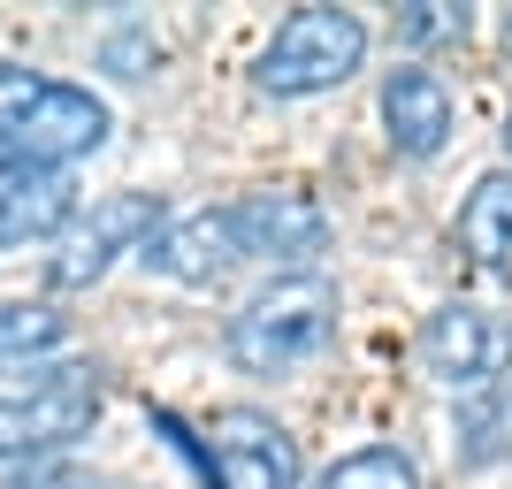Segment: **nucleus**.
<instances>
[{"instance_id":"nucleus-1","label":"nucleus","mask_w":512,"mask_h":489,"mask_svg":"<svg viewBox=\"0 0 512 489\" xmlns=\"http://www.w3.org/2000/svg\"><path fill=\"white\" fill-rule=\"evenodd\" d=\"M107 130L115 115L100 92L0 62V176H69L85 153L107 146Z\"/></svg>"},{"instance_id":"nucleus-2","label":"nucleus","mask_w":512,"mask_h":489,"mask_svg":"<svg viewBox=\"0 0 512 489\" xmlns=\"http://www.w3.org/2000/svg\"><path fill=\"white\" fill-rule=\"evenodd\" d=\"M337 337V283L329 276H276L268 291H253L245 306L230 314V352L237 375H253V383H283V375H299L306 360H321V344Z\"/></svg>"},{"instance_id":"nucleus-3","label":"nucleus","mask_w":512,"mask_h":489,"mask_svg":"<svg viewBox=\"0 0 512 489\" xmlns=\"http://www.w3.org/2000/svg\"><path fill=\"white\" fill-rule=\"evenodd\" d=\"M367 62V23L352 8H291L276 23V39L260 46L253 85L268 100H314V92L344 85Z\"/></svg>"},{"instance_id":"nucleus-4","label":"nucleus","mask_w":512,"mask_h":489,"mask_svg":"<svg viewBox=\"0 0 512 489\" xmlns=\"http://www.w3.org/2000/svg\"><path fill=\"white\" fill-rule=\"evenodd\" d=\"M92 421H100L92 367H39L23 398H0V467H39L46 451L85 444Z\"/></svg>"},{"instance_id":"nucleus-5","label":"nucleus","mask_w":512,"mask_h":489,"mask_svg":"<svg viewBox=\"0 0 512 489\" xmlns=\"http://www.w3.org/2000/svg\"><path fill=\"white\" fill-rule=\"evenodd\" d=\"M169 222V207L153 192H107L92 214H77L62 230V253L46 260V276H54V291H85V283H100L107 268L123 253H146V237Z\"/></svg>"},{"instance_id":"nucleus-6","label":"nucleus","mask_w":512,"mask_h":489,"mask_svg":"<svg viewBox=\"0 0 512 489\" xmlns=\"http://www.w3.org/2000/svg\"><path fill=\"white\" fill-rule=\"evenodd\" d=\"M299 436L260 413V405H222L207 421V482L214 489H299Z\"/></svg>"},{"instance_id":"nucleus-7","label":"nucleus","mask_w":512,"mask_h":489,"mask_svg":"<svg viewBox=\"0 0 512 489\" xmlns=\"http://www.w3.org/2000/svg\"><path fill=\"white\" fill-rule=\"evenodd\" d=\"M421 367L444 390H490L512 367V321L474 298H451L421 321Z\"/></svg>"},{"instance_id":"nucleus-8","label":"nucleus","mask_w":512,"mask_h":489,"mask_svg":"<svg viewBox=\"0 0 512 489\" xmlns=\"http://www.w3.org/2000/svg\"><path fill=\"white\" fill-rule=\"evenodd\" d=\"M230 230H237V260H283L299 268L329 245V214L299 192V184H260V192L230 199Z\"/></svg>"},{"instance_id":"nucleus-9","label":"nucleus","mask_w":512,"mask_h":489,"mask_svg":"<svg viewBox=\"0 0 512 489\" xmlns=\"http://www.w3.org/2000/svg\"><path fill=\"white\" fill-rule=\"evenodd\" d=\"M383 130H390V153H406V161L444 153L451 146V85L421 62L390 69L383 77Z\"/></svg>"},{"instance_id":"nucleus-10","label":"nucleus","mask_w":512,"mask_h":489,"mask_svg":"<svg viewBox=\"0 0 512 489\" xmlns=\"http://www.w3.org/2000/svg\"><path fill=\"white\" fill-rule=\"evenodd\" d=\"M153 276H176V283H214L237 268V230L222 207H199V214H176L161 230L146 237V253H138Z\"/></svg>"},{"instance_id":"nucleus-11","label":"nucleus","mask_w":512,"mask_h":489,"mask_svg":"<svg viewBox=\"0 0 512 489\" xmlns=\"http://www.w3.org/2000/svg\"><path fill=\"white\" fill-rule=\"evenodd\" d=\"M77 222V184L69 176H0V253L31 237H62Z\"/></svg>"},{"instance_id":"nucleus-12","label":"nucleus","mask_w":512,"mask_h":489,"mask_svg":"<svg viewBox=\"0 0 512 489\" xmlns=\"http://www.w3.org/2000/svg\"><path fill=\"white\" fill-rule=\"evenodd\" d=\"M451 245L474 268H505L512 260V169L474 176V192L459 199V222H451Z\"/></svg>"},{"instance_id":"nucleus-13","label":"nucleus","mask_w":512,"mask_h":489,"mask_svg":"<svg viewBox=\"0 0 512 489\" xmlns=\"http://www.w3.org/2000/svg\"><path fill=\"white\" fill-rule=\"evenodd\" d=\"M69 344V314L54 298H0V367H31L39 375Z\"/></svg>"},{"instance_id":"nucleus-14","label":"nucleus","mask_w":512,"mask_h":489,"mask_svg":"<svg viewBox=\"0 0 512 489\" xmlns=\"http://www.w3.org/2000/svg\"><path fill=\"white\" fill-rule=\"evenodd\" d=\"M314 489H421V467L390 444H367V451H344Z\"/></svg>"},{"instance_id":"nucleus-15","label":"nucleus","mask_w":512,"mask_h":489,"mask_svg":"<svg viewBox=\"0 0 512 489\" xmlns=\"http://www.w3.org/2000/svg\"><path fill=\"white\" fill-rule=\"evenodd\" d=\"M398 39L406 46H436V39H467V8H444V0H421L398 16Z\"/></svg>"},{"instance_id":"nucleus-16","label":"nucleus","mask_w":512,"mask_h":489,"mask_svg":"<svg viewBox=\"0 0 512 489\" xmlns=\"http://www.w3.org/2000/svg\"><path fill=\"white\" fill-rule=\"evenodd\" d=\"M0 489H85V482H77V474H62V467H46V459H39V467H16V474H0Z\"/></svg>"},{"instance_id":"nucleus-17","label":"nucleus","mask_w":512,"mask_h":489,"mask_svg":"<svg viewBox=\"0 0 512 489\" xmlns=\"http://www.w3.org/2000/svg\"><path fill=\"white\" fill-rule=\"evenodd\" d=\"M505 46H512V16H505Z\"/></svg>"},{"instance_id":"nucleus-18","label":"nucleus","mask_w":512,"mask_h":489,"mask_svg":"<svg viewBox=\"0 0 512 489\" xmlns=\"http://www.w3.org/2000/svg\"><path fill=\"white\" fill-rule=\"evenodd\" d=\"M505 153H512V123H505Z\"/></svg>"}]
</instances>
